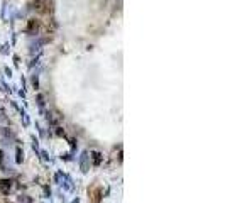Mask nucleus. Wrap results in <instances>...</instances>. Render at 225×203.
I'll list each match as a JSON object with an SVG mask.
<instances>
[{"instance_id":"nucleus-1","label":"nucleus","mask_w":225,"mask_h":203,"mask_svg":"<svg viewBox=\"0 0 225 203\" xmlns=\"http://www.w3.org/2000/svg\"><path fill=\"white\" fill-rule=\"evenodd\" d=\"M9 186H10V185H9V181H0V190H2L4 193L9 191Z\"/></svg>"}]
</instances>
